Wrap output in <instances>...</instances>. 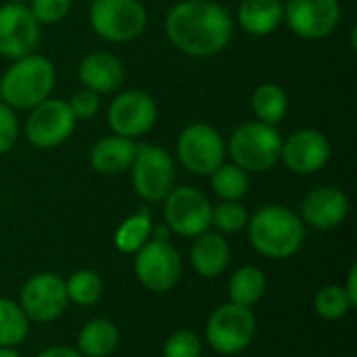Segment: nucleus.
I'll list each match as a JSON object with an SVG mask.
<instances>
[{"instance_id": "5", "label": "nucleus", "mask_w": 357, "mask_h": 357, "mask_svg": "<svg viewBox=\"0 0 357 357\" xmlns=\"http://www.w3.org/2000/svg\"><path fill=\"white\" fill-rule=\"evenodd\" d=\"M257 333V320L251 307L226 303L213 310L207 320V343L220 356H236L245 351Z\"/></svg>"}, {"instance_id": "40", "label": "nucleus", "mask_w": 357, "mask_h": 357, "mask_svg": "<svg viewBox=\"0 0 357 357\" xmlns=\"http://www.w3.org/2000/svg\"><path fill=\"white\" fill-rule=\"evenodd\" d=\"M278 2H282V4H284V2H289V0H278Z\"/></svg>"}, {"instance_id": "35", "label": "nucleus", "mask_w": 357, "mask_h": 357, "mask_svg": "<svg viewBox=\"0 0 357 357\" xmlns=\"http://www.w3.org/2000/svg\"><path fill=\"white\" fill-rule=\"evenodd\" d=\"M36 357H84L79 351L71 349V347H65V345H56V347H48L44 349L42 354H38Z\"/></svg>"}, {"instance_id": "34", "label": "nucleus", "mask_w": 357, "mask_h": 357, "mask_svg": "<svg viewBox=\"0 0 357 357\" xmlns=\"http://www.w3.org/2000/svg\"><path fill=\"white\" fill-rule=\"evenodd\" d=\"M67 105H69V109H71V113H73L75 119L88 121V119H92V117L98 113V109H100V98H98L96 92L84 88V90H77V92L67 100Z\"/></svg>"}, {"instance_id": "33", "label": "nucleus", "mask_w": 357, "mask_h": 357, "mask_svg": "<svg viewBox=\"0 0 357 357\" xmlns=\"http://www.w3.org/2000/svg\"><path fill=\"white\" fill-rule=\"evenodd\" d=\"M19 138V119L15 109L0 100V155H6Z\"/></svg>"}, {"instance_id": "4", "label": "nucleus", "mask_w": 357, "mask_h": 357, "mask_svg": "<svg viewBox=\"0 0 357 357\" xmlns=\"http://www.w3.org/2000/svg\"><path fill=\"white\" fill-rule=\"evenodd\" d=\"M226 153L232 157V163L247 174H264L280 161L282 136L276 126L247 121L230 134Z\"/></svg>"}, {"instance_id": "19", "label": "nucleus", "mask_w": 357, "mask_h": 357, "mask_svg": "<svg viewBox=\"0 0 357 357\" xmlns=\"http://www.w3.org/2000/svg\"><path fill=\"white\" fill-rule=\"evenodd\" d=\"M190 249V264L203 278H218L230 264V247L220 232H203L195 236Z\"/></svg>"}, {"instance_id": "25", "label": "nucleus", "mask_w": 357, "mask_h": 357, "mask_svg": "<svg viewBox=\"0 0 357 357\" xmlns=\"http://www.w3.org/2000/svg\"><path fill=\"white\" fill-rule=\"evenodd\" d=\"M151 234H153L151 211L142 209V211L130 215L126 222H121V226L115 232V247L121 253L134 255L151 241Z\"/></svg>"}, {"instance_id": "41", "label": "nucleus", "mask_w": 357, "mask_h": 357, "mask_svg": "<svg viewBox=\"0 0 357 357\" xmlns=\"http://www.w3.org/2000/svg\"><path fill=\"white\" fill-rule=\"evenodd\" d=\"M92 2H94V0H92Z\"/></svg>"}, {"instance_id": "39", "label": "nucleus", "mask_w": 357, "mask_h": 357, "mask_svg": "<svg viewBox=\"0 0 357 357\" xmlns=\"http://www.w3.org/2000/svg\"><path fill=\"white\" fill-rule=\"evenodd\" d=\"M10 2H21V4H23V2H25V0H10Z\"/></svg>"}, {"instance_id": "8", "label": "nucleus", "mask_w": 357, "mask_h": 357, "mask_svg": "<svg viewBox=\"0 0 357 357\" xmlns=\"http://www.w3.org/2000/svg\"><path fill=\"white\" fill-rule=\"evenodd\" d=\"M178 159L195 176H211L226 159V142L209 123H192L178 136Z\"/></svg>"}, {"instance_id": "22", "label": "nucleus", "mask_w": 357, "mask_h": 357, "mask_svg": "<svg viewBox=\"0 0 357 357\" xmlns=\"http://www.w3.org/2000/svg\"><path fill=\"white\" fill-rule=\"evenodd\" d=\"M119 331L111 320L96 318L90 320L79 337H77V351L84 357H107L117 349Z\"/></svg>"}, {"instance_id": "12", "label": "nucleus", "mask_w": 357, "mask_h": 357, "mask_svg": "<svg viewBox=\"0 0 357 357\" xmlns=\"http://www.w3.org/2000/svg\"><path fill=\"white\" fill-rule=\"evenodd\" d=\"M21 310L27 320L33 322H52L56 320L69 303L65 280L52 272L33 274L21 289Z\"/></svg>"}, {"instance_id": "31", "label": "nucleus", "mask_w": 357, "mask_h": 357, "mask_svg": "<svg viewBox=\"0 0 357 357\" xmlns=\"http://www.w3.org/2000/svg\"><path fill=\"white\" fill-rule=\"evenodd\" d=\"M203 343L192 331H176L163 345V357H201Z\"/></svg>"}, {"instance_id": "1", "label": "nucleus", "mask_w": 357, "mask_h": 357, "mask_svg": "<svg viewBox=\"0 0 357 357\" xmlns=\"http://www.w3.org/2000/svg\"><path fill=\"white\" fill-rule=\"evenodd\" d=\"M169 42L190 56H215L232 40L234 21L213 0H182L165 17Z\"/></svg>"}, {"instance_id": "28", "label": "nucleus", "mask_w": 357, "mask_h": 357, "mask_svg": "<svg viewBox=\"0 0 357 357\" xmlns=\"http://www.w3.org/2000/svg\"><path fill=\"white\" fill-rule=\"evenodd\" d=\"M65 289H67L69 301H73L75 305L88 307V305L98 303V299L102 297L105 284H102V278L96 272L79 270V272L71 274L69 280H65Z\"/></svg>"}, {"instance_id": "20", "label": "nucleus", "mask_w": 357, "mask_h": 357, "mask_svg": "<svg viewBox=\"0 0 357 357\" xmlns=\"http://www.w3.org/2000/svg\"><path fill=\"white\" fill-rule=\"evenodd\" d=\"M136 144L123 136H105L90 151V165L102 176H117L132 167Z\"/></svg>"}, {"instance_id": "29", "label": "nucleus", "mask_w": 357, "mask_h": 357, "mask_svg": "<svg viewBox=\"0 0 357 357\" xmlns=\"http://www.w3.org/2000/svg\"><path fill=\"white\" fill-rule=\"evenodd\" d=\"M314 310L322 320H341L354 310V303L341 284H331L318 291L314 299Z\"/></svg>"}, {"instance_id": "9", "label": "nucleus", "mask_w": 357, "mask_h": 357, "mask_svg": "<svg viewBox=\"0 0 357 357\" xmlns=\"http://www.w3.org/2000/svg\"><path fill=\"white\" fill-rule=\"evenodd\" d=\"M165 226L184 236H199L211 226V203L205 192L195 186H178L163 199Z\"/></svg>"}, {"instance_id": "14", "label": "nucleus", "mask_w": 357, "mask_h": 357, "mask_svg": "<svg viewBox=\"0 0 357 357\" xmlns=\"http://www.w3.org/2000/svg\"><path fill=\"white\" fill-rule=\"evenodd\" d=\"M109 126L113 134L123 138H140L157 121V102L142 90H126L109 105Z\"/></svg>"}, {"instance_id": "17", "label": "nucleus", "mask_w": 357, "mask_h": 357, "mask_svg": "<svg viewBox=\"0 0 357 357\" xmlns=\"http://www.w3.org/2000/svg\"><path fill=\"white\" fill-rule=\"evenodd\" d=\"M349 215V199L341 188L320 186L305 195L301 203V220L314 230H333Z\"/></svg>"}, {"instance_id": "13", "label": "nucleus", "mask_w": 357, "mask_h": 357, "mask_svg": "<svg viewBox=\"0 0 357 357\" xmlns=\"http://www.w3.org/2000/svg\"><path fill=\"white\" fill-rule=\"evenodd\" d=\"M40 23L31 10L21 2H6L0 6V54L17 61L33 54L40 46Z\"/></svg>"}, {"instance_id": "10", "label": "nucleus", "mask_w": 357, "mask_h": 357, "mask_svg": "<svg viewBox=\"0 0 357 357\" xmlns=\"http://www.w3.org/2000/svg\"><path fill=\"white\" fill-rule=\"evenodd\" d=\"M134 255V272L144 289L153 293H167L178 284L182 276V259L169 241L153 238Z\"/></svg>"}, {"instance_id": "16", "label": "nucleus", "mask_w": 357, "mask_h": 357, "mask_svg": "<svg viewBox=\"0 0 357 357\" xmlns=\"http://www.w3.org/2000/svg\"><path fill=\"white\" fill-rule=\"evenodd\" d=\"M331 159L328 138L314 128L297 130L287 140H282L280 161L295 174L307 176L320 172Z\"/></svg>"}, {"instance_id": "2", "label": "nucleus", "mask_w": 357, "mask_h": 357, "mask_svg": "<svg viewBox=\"0 0 357 357\" xmlns=\"http://www.w3.org/2000/svg\"><path fill=\"white\" fill-rule=\"evenodd\" d=\"M251 247L268 259L293 257L305 241L303 220L284 205H264L247 222Z\"/></svg>"}, {"instance_id": "6", "label": "nucleus", "mask_w": 357, "mask_h": 357, "mask_svg": "<svg viewBox=\"0 0 357 357\" xmlns=\"http://www.w3.org/2000/svg\"><path fill=\"white\" fill-rule=\"evenodd\" d=\"M132 184L140 199L149 203L163 201L176 186V167L172 155L155 144L136 146L132 161Z\"/></svg>"}, {"instance_id": "36", "label": "nucleus", "mask_w": 357, "mask_h": 357, "mask_svg": "<svg viewBox=\"0 0 357 357\" xmlns=\"http://www.w3.org/2000/svg\"><path fill=\"white\" fill-rule=\"evenodd\" d=\"M343 289H345L347 297L351 299V303H354V307H356L357 305V266H351V270H349V274H347V282L343 284Z\"/></svg>"}, {"instance_id": "21", "label": "nucleus", "mask_w": 357, "mask_h": 357, "mask_svg": "<svg viewBox=\"0 0 357 357\" xmlns=\"http://www.w3.org/2000/svg\"><path fill=\"white\" fill-rule=\"evenodd\" d=\"M238 23L251 36H268L284 21V4L278 0H243Z\"/></svg>"}, {"instance_id": "11", "label": "nucleus", "mask_w": 357, "mask_h": 357, "mask_svg": "<svg viewBox=\"0 0 357 357\" xmlns=\"http://www.w3.org/2000/svg\"><path fill=\"white\" fill-rule=\"evenodd\" d=\"M75 121L67 100L48 96L29 111L25 119V138L38 149H52L73 134Z\"/></svg>"}, {"instance_id": "30", "label": "nucleus", "mask_w": 357, "mask_h": 357, "mask_svg": "<svg viewBox=\"0 0 357 357\" xmlns=\"http://www.w3.org/2000/svg\"><path fill=\"white\" fill-rule=\"evenodd\" d=\"M249 213L238 201H222L220 205L211 207V226L220 234H234L247 228Z\"/></svg>"}, {"instance_id": "15", "label": "nucleus", "mask_w": 357, "mask_h": 357, "mask_svg": "<svg viewBox=\"0 0 357 357\" xmlns=\"http://www.w3.org/2000/svg\"><path fill=\"white\" fill-rule=\"evenodd\" d=\"M284 21L303 40H322L331 36L341 21L339 0H289L284 2Z\"/></svg>"}, {"instance_id": "3", "label": "nucleus", "mask_w": 357, "mask_h": 357, "mask_svg": "<svg viewBox=\"0 0 357 357\" xmlns=\"http://www.w3.org/2000/svg\"><path fill=\"white\" fill-rule=\"evenodd\" d=\"M56 71L50 59L42 54H27L13 61L0 79V100L10 109L31 111L46 100L54 88Z\"/></svg>"}, {"instance_id": "23", "label": "nucleus", "mask_w": 357, "mask_h": 357, "mask_svg": "<svg viewBox=\"0 0 357 357\" xmlns=\"http://www.w3.org/2000/svg\"><path fill=\"white\" fill-rule=\"evenodd\" d=\"M251 107H253V113L257 115V121L278 126L289 111V96L278 84L264 82L253 90Z\"/></svg>"}, {"instance_id": "32", "label": "nucleus", "mask_w": 357, "mask_h": 357, "mask_svg": "<svg viewBox=\"0 0 357 357\" xmlns=\"http://www.w3.org/2000/svg\"><path fill=\"white\" fill-rule=\"evenodd\" d=\"M29 10L40 25H52L69 15L71 0H31Z\"/></svg>"}, {"instance_id": "18", "label": "nucleus", "mask_w": 357, "mask_h": 357, "mask_svg": "<svg viewBox=\"0 0 357 357\" xmlns=\"http://www.w3.org/2000/svg\"><path fill=\"white\" fill-rule=\"evenodd\" d=\"M77 75L84 88L96 94H111L121 88L126 69L119 56L105 50H94L82 59L77 67Z\"/></svg>"}, {"instance_id": "27", "label": "nucleus", "mask_w": 357, "mask_h": 357, "mask_svg": "<svg viewBox=\"0 0 357 357\" xmlns=\"http://www.w3.org/2000/svg\"><path fill=\"white\" fill-rule=\"evenodd\" d=\"M211 188L222 201H241L249 192V176L234 163H222L211 174Z\"/></svg>"}, {"instance_id": "38", "label": "nucleus", "mask_w": 357, "mask_h": 357, "mask_svg": "<svg viewBox=\"0 0 357 357\" xmlns=\"http://www.w3.org/2000/svg\"><path fill=\"white\" fill-rule=\"evenodd\" d=\"M0 357H21L15 349H6V347H0Z\"/></svg>"}, {"instance_id": "37", "label": "nucleus", "mask_w": 357, "mask_h": 357, "mask_svg": "<svg viewBox=\"0 0 357 357\" xmlns=\"http://www.w3.org/2000/svg\"><path fill=\"white\" fill-rule=\"evenodd\" d=\"M169 228L167 226H159L157 230H155V238H159V241H167V236H169Z\"/></svg>"}, {"instance_id": "24", "label": "nucleus", "mask_w": 357, "mask_h": 357, "mask_svg": "<svg viewBox=\"0 0 357 357\" xmlns=\"http://www.w3.org/2000/svg\"><path fill=\"white\" fill-rule=\"evenodd\" d=\"M266 293V274L255 266H243L238 268L230 282H228V297L230 303L253 307Z\"/></svg>"}, {"instance_id": "7", "label": "nucleus", "mask_w": 357, "mask_h": 357, "mask_svg": "<svg viewBox=\"0 0 357 357\" xmlns=\"http://www.w3.org/2000/svg\"><path fill=\"white\" fill-rule=\"evenodd\" d=\"M90 23L109 42H130L146 29L149 13L140 0H94Z\"/></svg>"}, {"instance_id": "26", "label": "nucleus", "mask_w": 357, "mask_h": 357, "mask_svg": "<svg viewBox=\"0 0 357 357\" xmlns=\"http://www.w3.org/2000/svg\"><path fill=\"white\" fill-rule=\"evenodd\" d=\"M29 333V320L21 305L0 297V347L15 349L25 341Z\"/></svg>"}]
</instances>
